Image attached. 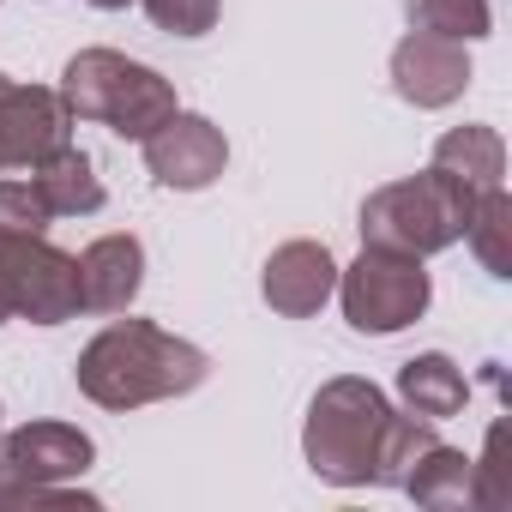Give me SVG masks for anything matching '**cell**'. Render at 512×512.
Masks as SVG:
<instances>
[{"label":"cell","instance_id":"cell-1","mask_svg":"<svg viewBox=\"0 0 512 512\" xmlns=\"http://www.w3.org/2000/svg\"><path fill=\"white\" fill-rule=\"evenodd\" d=\"M73 380L79 392L97 404V410H145V404H163V398H187L211 380V356L175 332H163L157 320H115L103 326L79 362H73Z\"/></svg>","mask_w":512,"mask_h":512},{"label":"cell","instance_id":"cell-2","mask_svg":"<svg viewBox=\"0 0 512 512\" xmlns=\"http://www.w3.org/2000/svg\"><path fill=\"white\" fill-rule=\"evenodd\" d=\"M386 416H392V398L374 380H362V374L326 380L308 404V422H302L308 470L332 488H374V458H380Z\"/></svg>","mask_w":512,"mask_h":512},{"label":"cell","instance_id":"cell-3","mask_svg":"<svg viewBox=\"0 0 512 512\" xmlns=\"http://www.w3.org/2000/svg\"><path fill=\"white\" fill-rule=\"evenodd\" d=\"M482 193L458 187L452 175H440L434 163L422 175H404V181H386L362 199V247H392V253H410V260H434L452 241H464V223H470V205Z\"/></svg>","mask_w":512,"mask_h":512},{"label":"cell","instance_id":"cell-4","mask_svg":"<svg viewBox=\"0 0 512 512\" xmlns=\"http://www.w3.org/2000/svg\"><path fill=\"white\" fill-rule=\"evenodd\" d=\"M338 308L350 320V332L362 338H392L404 326H416L434 302V278L422 260L392 247H362L356 266H338Z\"/></svg>","mask_w":512,"mask_h":512},{"label":"cell","instance_id":"cell-5","mask_svg":"<svg viewBox=\"0 0 512 512\" xmlns=\"http://www.w3.org/2000/svg\"><path fill=\"white\" fill-rule=\"evenodd\" d=\"M73 109L49 85H19L0 73V175L37 169L61 145H73Z\"/></svg>","mask_w":512,"mask_h":512},{"label":"cell","instance_id":"cell-6","mask_svg":"<svg viewBox=\"0 0 512 512\" xmlns=\"http://www.w3.org/2000/svg\"><path fill=\"white\" fill-rule=\"evenodd\" d=\"M139 151H145L151 181H157V187H175V193H205V187L229 169V139H223V127L205 121V115H187V109H175Z\"/></svg>","mask_w":512,"mask_h":512},{"label":"cell","instance_id":"cell-7","mask_svg":"<svg viewBox=\"0 0 512 512\" xmlns=\"http://www.w3.org/2000/svg\"><path fill=\"white\" fill-rule=\"evenodd\" d=\"M79 253H61L49 235L19 241V272H13V320L31 326H67L79 320Z\"/></svg>","mask_w":512,"mask_h":512},{"label":"cell","instance_id":"cell-8","mask_svg":"<svg viewBox=\"0 0 512 512\" xmlns=\"http://www.w3.org/2000/svg\"><path fill=\"white\" fill-rule=\"evenodd\" d=\"M392 91L410 109H452L470 91V55H464V43L434 37V31L398 37V49H392Z\"/></svg>","mask_w":512,"mask_h":512},{"label":"cell","instance_id":"cell-9","mask_svg":"<svg viewBox=\"0 0 512 512\" xmlns=\"http://www.w3.org/2000/svg\"><path fill=\"white\" fill-rule=\"evenodd\" d=\"M338 290V260L326 241H284L272 247V260L260 272V296L284 320H314Z\"/></svg>","mask_w":512,"mask_h":512},{"label":"cell","instance_id":"cell-10","mask_svg":"<svg viewBox=\"0 0 512 512\" xmlns=\"http://www.w3.org/2000/svg\"><path fill=\"white\" fill-rule=\"evenodd\" d=\"M13 470L25 476V500L31 488H49V482H79L91 464H97V440L73 422H25L13 434H0Z\"/></svg>","mask_w":512,"mask_h":512},{"label":"cell","instance_id":"cell-11","mask_svg":"<svg viewBox=\"0 0 512 512\" xmlns=\"http://www.w3.org/2000/svg\"><path fill=\"white\" fill-rule=\"evenodd\" d=\"M139 284H145V241L139 235L115 229L79 253V308L85 314H127L139 302Z\"/></svg>","mask_w":512,"mask_h":512},{"label":"cell","instance_id":"cell-12","mask_svg":"<svg viewBox=\"0 0 512 512\" xmlns=\"http://www.w3.org/2000/svg\"><path fill=\"white\" fill-rule=\"evenodd\" d=\"M428 163H434L440 175H452L458 187H470V193H494V187H506V139H500L494 127H482V121L440 133Z\"/></svg>","mask_w":512,"mask_h":512},{"label":"cell","instance_id":"cell-13","mask_svg":"<svg viewBox=\"0 0 512 512\" xmlns=\"http://www.w3.org/2000/svg\"><path fill=\"white\" fill-rule=\"evenodd\" d=\"M181 103H175V85L157 73V67H145V61H133L127 67V79H121V91L109 97V115H103V127L115 133V139H133V145H145L169 115H175Z\"/></svg>","mask_w":512,"mask_h":512},{"label":"cell","instance_id":"cell-14","mask_svg":"<svg viewBox=\"0 0 512 512\" xmlns=\"http://www.w3.org/2000/svg\"><path fill=\"white\" fill-rule=\"evenodd\" d=\"M398 404L410 416H428V422H446L470 404V380L464 368L446 356V350H422L398 368Z\"/></svg>","mask_w":512,"mask_h":512},{"label":"cell","instance_id":"cell-15","mask_svg":"<svg viewBox=\"0 0 512 512\" xmlns=\"http://www.w3.org/2000/svg\"><path fill=\"white\" fill-rule=\"evenodd\" d=\"M31 181H37V193H43V205L55 211V217H97L103 211V175H97V163H91V151H79V145H61L55 157H43L37 169H31Z\"/></svg>","mask_w":512,"mask_h":512},{"label":"cell","instance_id":"cell-16","mask_svg":"<svg viewBox=\"0 0 512 512\" xmlns=\"http://www.w3.org/2000/svg\"><path fill=\"white\" fill-rule=\"evenodd\" d=\"M127 55L121 49H79L67 67H61V103L73 109V121H97L103 127V115H109V97L121 91V79H127Z\"/></svg>","mask_w":512,"mask_h":512},{"label":"cell","instance_id":"cell-17","mask_svg":"<svg viewBox=\"0 0 512 512\" xmlns=\"http://www.w3.org/2000/svg\"><path fill=\"white\" fill-rule=\"evenodd\" d=\"M398 494H410L416 506H434V512L470 506V500H476V458L458 452V446H446V440H434V446L410 464V476H404Z\"/></svg>","mask_w":512,"mask_h":512},{"label":"cell","instance_id":"cell-18","mask_svg":"<svg viewBox=\"0 0 512 512\" xmlns=\"http://www.w3.org/2000/svg\"><path fill=\"white\" fill-rule=\"evenodd\" d=\"M464 241H470L476 266H482L488 278H512V199H506V187H494V193H482V199L470 205Z\"/></svg>","mask_w":512,"mask_h":512},{"label":"cell","instance_id":"cell-19","mask_svg":"<svg viewBox=\"0 0 512 512\" xmlns=\"http://www.w3.org/2000/svg\"><path fill=\"white\" fill-rule=\"evenodd\" d=\"M434 422L428 416H410V410H392L386 428H380V458H374V488H404L410 464L434 446Z\"/></svg>","mask_w":512,"mask_h":512},{"label":"cell","instance_id":"cell-20","mask_svg":"<svg viewBox=\"0 0 512 512\" xmlns=\"http://www.w3.org/2000/svg\"><path fill=\"white\" fill-rule=\"evenodd\" d=\"M410 31H434L452 43H482L494 31L488 0H410Z\"/></svg>","mask_w":512,"mask_h":512},{"label":"cell","instance_id":"cell-21","mask_svg":"<svg viewBox=\"0 0 512 512\" xmlns=\"http://www.w3.org/2000/svg\"><path fill=\"white\" fill-rule=\"evenodd\" d=\"M55 211L43 205L37 181H0V235H49Z\"/></svg>","mask_w":512,"mask_h":512},{"label":"cell","instance_id":"cell-22","mask_svg":"<svg viewBox=\"0 0 512 512\" xmlns=\"http://www.w3.org/2000/svg\"><path fill=\"white\" fill-rule=\"evenodd\" d=\"M145 7V19L157 25V31H169V37H205L211 25H217V7L223 0H139Z\"/></svg>","mask_w":512,"mask_h":512},{"label":"cell","instance_id":"cell-23","mask_svg":"<svg viewBox=\"0 0 512 512\" xmlns=\"http://www.w3.org/2000/svg\"><path fill=\"white\" fill-rule=\"evenodd\" d=\"M19 241H25V235H0V326L13 320V272H19Z\"/></svg>","mask_w":512,"mask_h":512},{"label":"cell","instance_id":"cell-24","mask_svg":"<svg viewBox=\"0 0 512 512\" xmlns=\"http://www.w3.org/2000/svg\"><path fill=\"white\" fill-rule=\"evenodd\" d=\"M85 7H97V13H127L133 0H85Z\"/></svg>","mask_w":512,"mask_h":512}]
</instances>
